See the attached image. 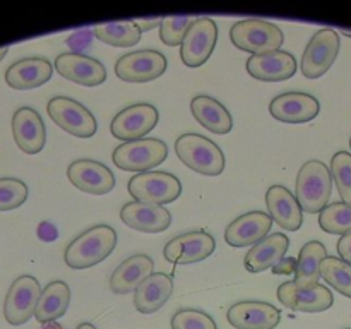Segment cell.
<instances>
[{
  "label": "cell",
  "instance_id": "1",
  "mask_svg": "<svg viewBox=\"0 0 351 329\" xmlns=\"http://www.w3.org/2000/svg\"><path fill=\"white\" fill-rule=\"evenodd\" d=\"M117 245V232L108 225H96L75 236L64 254L72 269H88L105 260Z\"/></svg>",
  "mask_w": 351,
  "mask_h": 329
},
{
  "label": "cell",
  "instance_id": "2",
  "mask_svg": "<svg viewBox=\"0 0 351 329\" xmlns=\"http://www.w3.org/2000/svg\"><path fill=\"white\" fill-rule=\"evenodd\" d=\"M175 151L185 167L201 175L216 177L225 170L221 147L201 134H182L175 141Z\"/></svg>",
  "mask_w": 351,
  "mask_h": 329
},
{
  "label": "cell",
  "instance_id": "3",
  "mask_svg": "<svg viewBox=\"0 0 351 329\" xmlns=\"http://www.w3.org/2000/svg\"><path fill=\"white\" fill-rule=\"evenodd\" d=\"M332 191L331 170L322 161L311 160L300 168L297 177V197L302 211L321 212L328 206Z\"/></svg>",
  "mask_w": 351,
  "mask_h": 329
},
{
  "label": "cell",
  "instance_id": "4",
  "mask_svg": "<svg viewBox=\"0 0 351 329\" xmlns=\"http://www.w3.org/2000/svg\"><path fill=\"white\" fill-rule=\"evenodd\" d=\"M230 40L237 48L252 55H264L280 50L285 34L276 24L263 19L239 21L230 29Z\"/></svg>",
  "mask_w": 351,
  "mask_h": 329
},
{
  "label": "cell",
  "instance_id": "5",
  "mask_svg": "<svg viewBox=\"0 0 351 329\" xmlns=\"http://www.w3.org/2000/svg\"><path fill=\"white\" fill-rule=\"evenodd\" d=\"M168 156V146L161 139H137L115 147L112 160L123 171H149Z\"/></svg>",
  "mask_w": 351,
  "mask_h": 329
},
{
  "label": "cell",
  "instance_id": "6",
  "mask_svg": "<svg viewBox=\"0 0 351 329\" xmlns=\"http://www.w3.org/2000/svg\"><path fill=\"white\" fill-rule=\"evenodd\" d=\"M127 188L134 201L158 206L177 201L182 194L180 180L167 171H144L134 175Z\"/></svg>",
  "mask_w": 351,
  "mask_h": 329
},
{
  "label": "cell",
  "instance_id": "7",
  "mask_svg": "<svg viewBox=\"0 0 351 329\" xmlns=\"http://www.w3.org/2000/svg\"><path fill=\"white\" fill-rule=\"evenodd\" d=\"M47 112L62 130L81 139L93 137L98 130L95 115L84 105L67 96L51 98L47 105Z\"/></svg>",
  "mask_w": 351,
  "mask_h": 329
},
{
  "label": "cell",
  "instance_id": "8",
  "mask_svg": "<svg viewBox=\"0 0 351 329\" xmlns=\"http://www.w3.org/2000/svg\"><path fill=\"white\" fill-rule=\"evenodd\" d=\"M41 287L34 276L24 274L14 280L3 302V317L10 326H23L29 321L36 310Z\"/></svg>",
  "mask_w": 351,
  "mask_h": 329
},
{
  "label": "cell",
  "instance_id": "9",
  "mask_svg": "<svg viewBox=\"0 0 351 329\" xmlns=\"http://www.w3.org/2000/svg\"><path fill=\"white\" fill-rule=\"evenodd\" d=\"M218 41V24L211 17H197L180 45V57L187 67L197 69L209 60Z\"/></svg>",
  "mask_w": 351,
  "mask_h": 329
},
{
  "label": "cell",
  "instance_id": "10",
  "mask_svg": "<svg viewBox=\"0 0 351 329\" xmlns=\"http://www.w3.org/2000/svg\"><path fill=\"white\" fill-rule=\"evenodd\" d=\"M339 34L331 27L319 29L308 41L302 57V74L307 79H319L331 69L339 53Z\"/></svg>",
  "mask_w": 351,
  "mask_h": 329
},
{
  "label": "cell",
  "instance_id": "11",
  "mask_svg": "<svg viewBox=\"0 0 351 329\" xmlns=\"http://www.w3.org/2000/svg\"><path fill=\"white\" fill-rule=\"evenodd\" d=\"M168 60L158 50H139L120 57L115 64L117 77L123 82L144 84L161 77L167 71Z\"/></svg>",
  "mask_w": 351,
  "mask_h": 329
},
{
  "label": "cell",
  "instance_id": "12",
  "mask_svg": "<svg viewBox=\"0 0 351 329\" xmlns=\"http://www.w3.org/2000/svg\"><path fill=\"white\" fill-rule=\"evenodd\" d=\"M158 120H160V113L153 105L136 103L113 117L110 123V132L115 139L130 143V141L143 139L146 134H149L156 127Z\"/></svg>",
  "mask_w": 351,
  "mask_h": 329
},
{
  "label": "cell",
  "instance_id": "13",
  "mask_svg": "<svg viewBox=\"0 0 351 329\" xmlns=\"http://www.w3.org/2000/svg\"><path fill=\"white\" fill-rule=\"evenodd\" d=\"M216 249V240L204 230L184 233L165 245V259L173 264L201 263L211 256Z\"/></svg>",
  "mask_w": 351,
  "mask_h": 329
},
{
  "label": "cell",
  "instance_id": "14",
  "mask_svg": "<svg viewBox=\"0 0 351 329\" xmlns=\"http://www.w3.org/2000/svg\"><path fill=\"white\" fill-rule=\"evenodd\" d=\"M278 300L285 305V307L291 308L297 312H308V314H315V312H324L332 307L335 304V297H332L331 290L324 284H315L311 288H298L293 281H287V283L280 284L278 288Z\"/></svg>",
  "mask_w": 351,
  "mask_h": 329
},
{
  "label": "cell",
  "instance_id": "15",
  "mask_svg": "<svg viewBox=\"0 0 351 329\" xmlns=\"http://www.w3.org/2000/svg\"><path fill=\"white\" fill-rule=\"evenodd\" d=\"M55 71L67 81L93 88L106 81V69L96 58L82 53H62L55 58Z\"/></svg>",
  "mask_w": 351,
  "mask_h": 329
},
{
  "label": "cell",
  "instance_id": "16",
  "mask_svg": "<svg viewBox=\"0 0 351 329\" xmlns=\"http://www.w3.org/2000/svg\"><path fill=\"white\" fill-rule=\"evenodd\" d=\"M321 112V103L308 93L290 91L276 96L269 103V113L285 123H305Z\"/></svg>",
  "mask_w": 351,
  "mask_h": 329
},
{
  "label": "cell",
  "instance_id": "17",
  "mask_svg": "<svg viewBox=\"0 0 351 329\" xmlns=\"http://www.w3.org/2000/svg\"><path fill=\"white\" fill-rule=\"evenodd\" d=\"M71 184L79 191L93 195H105L115 187L112 170L95 160H77L67 168Z\"/></svg>",
  "mask_w": 351,
  "mask_h": 329
},
{
  "label": "cell",
  "instance_id": "18",
  "mask_svg": "<svg viewBox=\"0 0 351 329\" xmlns=\"http://www.w3.org/2000/svg\"><path fill=\"white\" fill-rule=\"evenodd\" d=\"M226 319L235 329H274L281 321V312L266 302H239L226 312Z\"/></svg>",
  "mask_w": 351,
  "mask_h": 329
},
{
  "label": "cell",
  "instance_id": "19",
  "mask_svg": "<svg viewBox=\"0 0 351 329\" xmlns=\"http://www.w3.org/2000/svg\"><path fill=\"white\" fill-rule=\"evenodd\" d=\"M12 136L23 153H40L47 141V129L40 113L31 106L17 110L12 117Z\"/></svg>",
  "mask_w": 351,
  "mask_h": 329
},
{
  "label": "cell",
  "instance_id": "20",
  "mask_svg": "<svg viewBox=\"0 0 351 329\" xmlns=\"http://www.w3.org/2000/svg\"><path fill=\"white\" fill-rule=\"evenodd\" d=\"M273 228V218L263 211H250L239 216L228 225L225 232V240L232 247L256 245L269 235Z\"/></svg>",
  "mask_w": 351,
  "mask_h": 329
},
{
  "label": "cell",
  "instance_id": "21",
  "mask_svg": "<svg viewBox=\"0 0 351 329\" xmlns=\"http://www.w3.org/2000/svg\"><path fill=\"white\" fill-rule=\"evenodd\" d=\"M297 60L288 51H271L264 55H252L247 60V72L263 82H280L293 77L297 72Z\"/></svg>",
  "mask_w": 351,
  "mask_h": 329
},
{
  "label": "cell",
  "instance_id": "22",
  "mask_svg": "<svg viewBox=\"0 0 351 329\" xmlns=\"http://www.w3.org/2000/svg\"><path fill=\"white\" fill-rule=\"evenodd\" d=\"M120 218L127 226L143 233H160L171 225V215L167 208L139 201L127 202L120 209Z\"/></svg>",
  "mask_w": 351,
  "mask_h": 329
},
{
  "label": "cell",
  "instance_id": "23",
  "mask_svg": "<svg viewBox=\"0 0 351 329\" xmlns=\"http://www.w3.org/2000/svg\"><path fill=\"white\" fill-rule=\"evenodd\" d=\"M266 204L273 221L287 232H297L304 223V211L297 197L285 185H273L267 188Z\"/></svg>",
  "mask_w": 351,
  "mask_h": 329
},
{
  "label": "cell",
  "instance_id": "24",
  "mask_svg": "<svg viewBox=\"0 0 351 329\" xmlns=\"http://www.w3.org/2000/svg\"><path fill=\"white\" fill-rule=\"evenodd\" d=\"M53 74V65L50 60L41 57H29L17 60L7 69L5 82L12 89H33L48 82Z\"/></svg>",
  "mask_w": 351,
  "mask_h": 329
},
{
  "label": "cell",
  "instance_id": "25",
  "mask_svg": "<svg viewBox=\"0 0 351 329\" xmlns=\"http://www.w3.org/2000/svg\"><path fill=\"white\" fill-rule=\"evenodd\" d=\"M154 263L146 254H136L117 266L110 276V290L117 295L136 291L139 284L153 274Z\"/></svg>",
  "mask_w": 351,
  "mask_h": 329
},
{
  "label": "cell",
  "instance_id": "26",
  "mask_svg": "<svg viewBox=\"0 0 351 329\" xmlns=\"http://www.w3.org/2000/svg\"><path fill=\"white\" fill-rule=\"evenodd\" d=\"M290 239L285 233H273L257 242L252 249L247 252L243 259V266L249 273H263L266 269H273L278 263L285 257Z\"/></svg>",
  "mask_w": 351,
  "mask_h": 329
},
{
  "label": "cell",
  "instance_id": "27",
  "mask_svg": "<svg viewBox=\"0 0 351 329\" xmlns=\"http://www.w3.org/2000/svg\"><path fill=\"white\" fill-rule=\"evenodd\" d=\"M173 291V280L165 273H153L147 276L134 293V305L141 314L158 312Z\"/></svg>",
  "mask_w": 351,
  "mask_h": 329
},
{
  "label": "cell",
  "instance_id": "28",
  "mask_svg": "<svg viewBox=\"0 0 351 329\" xmlns=\"http://www.w3.org/2000/svg\"><path fill=\"white\" fill-rule=\"evenodd\" d=\"M191 110L194 119L201 123L204 129L213 134H228L233 129L232 113L211 96L199 95L191 101Z\"/></svg>",
  "mask_w": 351,
  "mask_h": 329
},
{
  "label": "cell",
  "instance_id": "29",
  "mask_svg": "<svg viewBox=\"0 0 351 329\" xmlns=\"http://www.w3.org/2000/svg\"><path fill=\"white\" fill-rule=\"evenodd\" d=\"M71 304V288L65 281H51L41 290L34 317L41 324L55 322L67 312Z\"/></svg>",
  "mask_w": 351,
  "mask_h": 329
},
{
  "label": "cell",
  "instance_id": "30",
  "mask_svg": "<svg viewBox=\"0 0 351 329\" xmlns=\"http://www.w3.org/2000/svg\"><path fill=\"white\" fill-rule=\"evenodd\" d=\"M328 257L324 243L312 240L300 249L298 256L297 271H295V281L298 288H311L319 284L321 278V264Z\"/></svg>",
  "mask_w": 351,
  "mask_h": 329
},
{
  "label": "cell",
  "instance_id": "31",
  "mask_svg": "<svg viewBox=\"0 0 351 329\" xmlns=\"http://www.w3.org/2000/svg\"><path fill=\"white\" fill-rule=\"evenodd\" d=\"M93 33L103 43L112 45V47L127 48L139 43L143 31L137 26V23L122 21V23L98 24V26L93 27Z\"/></svg>",
  "mask_w": 351,
  "mask_h": 329
},
{
  "label": "cell",
  "instance_id": "32",
  "mask_svg": "<svg viewBox=\"0 0 351 329\" xmlns=\"http://www.w3.org/2000/svg\"><path fill=\"white\" fill-rule=\"evenodd\" d=\"M319 225L326 233L331 235H346L351 233V204L332 202L326 206L319 215Z\"/></svg>",
  "mask_w": 351,
  "mask_h": 329
},
{
  "label": "cell",
  "instance_id": "33",
  "mask_svg": "<svg viewBox=\"0 0 351 329\" xmlns=\"http://www.w3.org/2000/svg\"><path fill=\"white\" fill-rule=\"evenodd\" d=\"M321 278L339 293L351 298V264L346 260L332 256L326 257L321 264Z\"/></svg>",
  "mask_w": 351,
  "mask_h": 329
},
{
  "label": "cell",
  "instance_id": "34",
  "mask_svg": "<svg viewBox=\"0 0 351 329\" xmlns=\"http://www.w3.org/2000/svg\"><path fill=\"white\" fill-rule=\"evenodd\" d=\"M331 177L343 202L351 204V153L338 151L331 160Z\"/></svg>",
  "mask_w": 351,
  "mask_h": 329
},
{
  "label": "cell",
  "instance_id": "35",
  "mask_svg": "<svg viewBox=\"0 0 351 329\" xmlns=\"http://www.w3.org/2000/svg\"><path fill=\"white\" fill-rule=\"evenodd\" d=\"M27 199V185L17 178H0V211L23 206Z\"/></svg>",
  "mask_w": 351,
  "mask_h": 329
},
{
  "label": "cell",
  "instance_id": "36",
  "mask_svg": "<svg viewBox=\"0 0 351 329\" xmlns=\"http://www.w3.org/2000/svg\"><path fill=\"white\" fill-rule=\"evenodd\" d=\"M194 23L191 16H182V17H165L160 23V38L165 45L168 47H177L182 45L187 29L191 24Z\"/></svg>",
  "mask_w": 351,
  "mask_h": 329
},
{
  "label": "cell",
  "instance_id": "37",
  "mask_svg": "<svg viewBox=\"0 0 351 329\" xmlns=\"http://www.w3.org/2000/svg\"><path fill=\"white\" fill-rule=\"evenodd\" d=\"M171 329H218L215 319L197 308H182L171 317Z\"/></svg>",
  "mask_w": 351,
  "mask_h": 329
},
{
  "label": "cell",
  "instance_id": "38",
  "mask_svg": "<svg viewBox=\"0 0 351 329\" xmlns=\"http://www.w3.org/2000/svg\"><path fill=\"white\" fill-rule=\"evenodd\" d=\"M93 38H95L93 29H79L67 38V47L71 48L72 53H81L82 50L89 47Z\"/></svg>",
  "mask_w": 351,
  "mask_h": 329
},
{
  "label": "cell",
  "instance_id": "39",
  "mask_svg": "<svg viewBox=\"0 0 351 329\" xmlns=\"http://www.w3.org/2000/svg\"><path fill=\"white\" fill-rule=\"evenodd\" d=\"M297 259L293 257H287V259H281L276 266L273 267V273L274 274H293L297 271Z\"/></svg>",
  "mask_w": 351,
  "mask_h": 329
},
{
  "label": "cell",
  "instance_id": "40",
  "mask_svg": "<svg viewBox=\"0 0 351 329\" xmlns=\"http://www.w3.org/2000/svg\"><path fill=\"white\" fill-rule=\"evenodd\" d=\"M338 254L343 260L351 264V233H346L338 240Z\"/></svg>",
  "mask_w": 351,
  "mask_h": 329
},
{
  "label": "cell",
  "instance_id": "41",
  "mask_svg": "<svg viewBox=\"0 0 351 329\" xmlns=\"http://www.w3.org/2000/svg\"><path fill=\"white\" fill-rule=\"evenodd\" d=\"M38 235L43 240H47V242H50V240L57 239V230H55V226L51 225V223H43V225H40V228H38Z\"/></svg>",
  "mask_w": 351,
  "mask_h": 329
},
{
  "label": "cell",
  "instance_id": "42",
  "mask_svg": "<svg viewBox=\"0 0 351 329\" xmlns=\"http://www.w3.org/2000/svg\"><path fill=\"white\" fill-rule=\"evenodd\" d=\"M161 21H141V23H137V26L141 27V31H151V27L154 26H160Z\"/></svg>",
  "mask_w": 351,
  "mask_h": 329
},
{
  "label": "cell",
  "instance_id": "43",
  "mask_svg": "<svg viewBox=\"0 0 351 329\" xmlns=\"http://www.w3.org/2000/svg\"><path fill=\"white\" fill-rule=\"evenodd\" d=\"M41 329H67V328H64V326L58 324V322L55 321V322H48V324H43V328Z\"/></svg>",
  "mask_w": 351,
  "mask_h": 329
},
{
  "label": "cell",
  "instance_id": "44",
  "mask_svg": "<svg viewBox=\"0 0 351 329\" xmlns=\"http://www.w3.org/2000/svg\"><path fill=\"white\" fill-rule=\"evenodd\" d=\"M77 329H96V326L91 324V322H82V324L77 326Z\"/></svg>",
  "mask_w": 351,
  "mask_h": 329
},
{
  "label": "cell",
  "instance_id": "45",
  "mask_svg": "<svg viewBox=\"0 0 351 329\" xmlns=\"http://www.w3.org/2000/svg\"><path fill=\"white\" fill-rule=\"evenodd\" d=\"M7 51H9V48H7V47L0 48V62L3 60V57H5V55H7Z\"/></svg>",
  "mask_w": 351,
  "mask_h": 329
},
{
  "label": "cell",
  "instance_id": "46",
  "mask_svg": "<svg viewBox=\"0 0 351 329\" xmlns=\"http://www.w3.org/2000/svg\"><path fill=\"white\" fill-rule=\"evenodd\" d=\"M343 34H345V36H350L351 38V33H348V31H343Z\"/></svg>",
  "mask_w": 351,
  "mask_h": 329
},
{
  "label": "cell",
  "instance_id": "47",
  "mask_svg": "<svg viewBox=\"0 0 351 329\" xmlns=\"http://www.w3.org/2000/svg\"><path fill=\"white\" fill-rule=\"evenodd\" d=\"M350 147H351V139H350Z\"/></svg>",
  "mask_w": 351,
  "mask_h": 329
}]
</instances>
